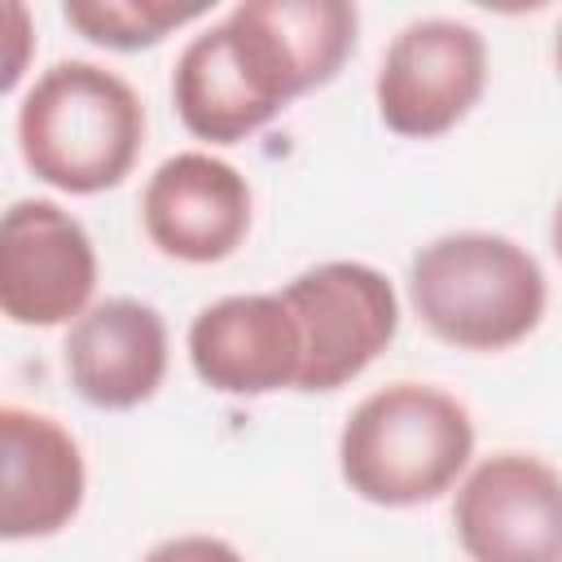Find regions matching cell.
<instances>
[{"label": "cell", "mask_w": 562, "mask_h": 562, "mask_svg": "<svg viewBox=\"0 0 562 562\" xmlns=\"http://www.w3.org/2000/svg\"><path fill=\"white\" fill-rule=\"evenodd\" d=\"M553 250H558V259H562V202H558V211H553Z\"/></svg>", "instance_id": "obj_16"}, {"label": "cell", "mask_w": 562, "mask_h": 562, "mask_svg": "<svg viewBox=\"0 0 562 562\" xmlns=\"http://www.w3.org/2000/svg\"><path fill=\"white\" fill-rule=\"evenodd\" d=\"M0 531L4 540H44L57 536L83 505L88 470L75 435L35 408H0Z\"/></svg>", "instance_id": "obj_11"}, {"label": "cell", "mask_w": 562, "mask_h": 562, "mask_svg": "<svg viewBox=\"0 0 562 562\" xmlns=\"http://www.w3.org/2000/svg\"><path fill=\"white\" fill-rule=\"evenodd\" d=\"M303 334L299 391H338L360 378L400 329V299L391 281L351 259L316 263L281 290Z\"/></svg>", "instance_id": "obj_5"}, {"label": "cell", "mask_w": 562, "mask_h": 562, "mask_svg": "<svg viewBox=\"0 0 562 562\" xmlns=\"http://www.w3.org/2000/svg\"><path fill=\"white\" fill-rule=\"evenodd\" d=\"M97 250L88 228L48 198H22L0 224V307L13 325H61L88 312Z\"/></svg>", "instance_id": "obj_7"}, {"label": "cell", "mask_w": 562, "mask_h": 562, "mask_svg": "<svg viewBox=\"0 0 562 562\" xmlns=\"http://www.w3.org/2000/svg\"><path fill=\"white\" fill-rule=\"evenodd\" d=\"M202 13L206 4H171V0H66L61 4V18L83 40L119 48V53L149 48Z\"/></svg>", "instance_id": "obj_13"}, {"label": "cell", "mask_w": 562, "mask_h": 562, "mask_svg": "<svg viewBox=\"0 0 562 562\" xmlns=\"http://www.w3.org/2000/svg\"><path fill=\"white\" fill-rule=\"evenodd\" d=\"M487 83V44L452 18L408 22L378 66V114L395 136L430 140L452 132Z\"/></svg>", "instance_id": "obj_6"}, {"label": "cell", "mask_w": 562, "mask_h": 562, "mask_svg": "<svg viewBox=\"0 0 562 562\" xmlns=\"http://www.w3.org/2000/svg\"><path fill=\"white\" fill-rule=\"evenodd\" d=\"M9 26H13V53L4 66V88H13L22 79V48H26V9L22 4H9Z\"/></svg>", "instance_id": "obj_15"}, {"label": "cell", "mask_w": 562, "mask_h": 562, "mask_svg": "<svg viewBox=\"0 0 562 562\" xmlns=\"http://www.w3.org/2000/svg\"><path fill=\"white\" fill-rule=\"evenodd\" d=\"M145 140V105L127 79L97 61L48 66L18 105L22 162L61 193L123 184Z\"/></svg>", "instance_id": "obj_2"}, {"label": "cell", "mask_w": 562, "mask_h": 562, "mask_svg": "<svg viewBox=\"0 0 562 562\" xmlns=\"http://www.w3.org/2000/svg\"><path fill=\"white\" fill-rule=\"evenodd\" d=\"M452 527L470 562H562V474L531 452H496L461 483Z\"/></svg>", "instance_id": "obj_8"}, {"label": "cell", "mask_w": 562, "mask_h": 562, "mask_svg": "<svg viewBox=\"0 0 562 562\" xmlns=\"http://www.w3.org/2000/svg\"><path fill=\"white\" fill-rule=\"evenodd\" d=\"M70 386L92 408H136L167 373V325L140 299H105L66 334Z\"/></svg>", "instance_id": "obj_12"}, {"label": "cell", "mask_w": 562, "mask_h": 562, "mask_svg": "<svg viewBox=\"0 0 562 562\" xmlns=\"http://www.w3.org/2000/svg\"><path fill=\"white\" fill-rule=\"evenodd\" d=\"M193 373L224 395L299 391L303 334L277 294H228L202 307L189 325Z\"/></svg>", "instance_id": "obj_10"}, {"label": "cell", "mask_w": 562, "mask_h": 562, "mask_svg": "<svg viewBox=\"0 0 562 562\" xmlns=\"http://www.w3.org/2000/svg\"><path fill=\"white\" fill-rule=\"evenodd\" d=\"M474 452L465 404L426 382H391L360 400L338 439L347 487L373 505L408 509L443 496Z\"/></svg>", "instance_id": "obj_3"}, {"label": "cell", "mask_w": 562, "mask_h": 562, "mask_svg": "<svg viewBox=\"0 0 562 562\" xmlns=\"http://www.w3.org/2000/svg\"><path fill=\"white\" fill-rule=\"evenodd\" d=\"M140 220L162 255L180 263H220L246 241L250 184L233 162L184 149L149 176Z\"/></svg>", "instance_id": "obj_9"}, {"label": "cell", "mask_w": 562, "mask_h": 562, "mask_svg": "<svg viewBox=\"0 0 562 562\" xmlns=\"http://www.w3.org/2000/svg\"><path fill=\"white\" fill-rule=\"evenodd\" d=\"M145 562H241V553L220 536H171L154 544Z\"/></svg>", "instance_id": "obj_14"}, {"label": "cell", "mask_w": 562, "mask_h": 562, "mask_svg": "<svg viewBox=\"0 0 562 562\" xmlns=\"http://www.w3.org/2000/svg\"><path fill=\"white\" fill-rule=\"evenodd\" d=\"M558 70H562V26H558Z\"/></svg>", "instance_id": "obj_17"}, {"label": "cell", "mask_w": 562, "mask_h": 562, "mask_svg": "<svg viewBox=\"0 0 562 562\" xmlns=\"http://www.w3.org/2000/svg\"><path fill=\"white\" fill-rule=\"evenodd\" d=\"M360 13L347 0H241L193 35L176 61L180 123L211 145H237L281 105L329 83L356 48Z\"/></svg>", "instance_id": "obj_1"}, {"label": "cell", "mask_w": 562, "mask_h": 562, "mask_svg": "<svg viewBox=\"0 0 562 562\" xmlns=\"http://www.w3.org/2000/svg\"><path fill=\"white\" fill-rule=\"evenodd\" d=\"M408 299L435 338L465 351H505L540 325L549 285L518 241L448 233L413 255Z\"/></svg>", "instance_id": "obj_4"}]
</instances>
